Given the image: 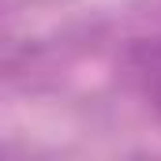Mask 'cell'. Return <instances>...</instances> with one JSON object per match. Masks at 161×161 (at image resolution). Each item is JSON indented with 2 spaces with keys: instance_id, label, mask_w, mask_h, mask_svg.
<instances>
[{
  "instance_id": "cell-1",
  "label": "cell",
  "mask_w": 161,
  "mask_h": 161,
  "mask_svg": "<svg viewBox=\"0 0 161 161\" xmlns=\"http://www.w3.org/2000/svg\"><path fill=\"white\" fill-rule=\"evenodd\" d=\"M139 71H142L146 86L154 90V97H158V105H161V45L139 49Z\"/></svg>"
}]
</instances>
